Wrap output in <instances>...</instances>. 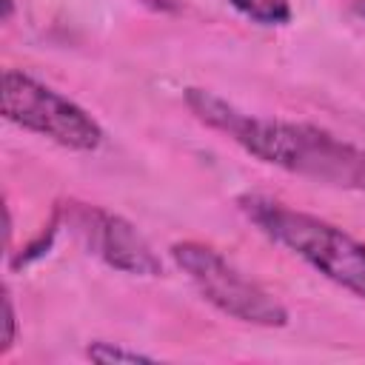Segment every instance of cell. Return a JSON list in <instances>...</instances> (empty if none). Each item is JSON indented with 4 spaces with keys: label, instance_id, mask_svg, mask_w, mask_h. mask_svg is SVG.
Returning a JSON list of instances; mask_svg holds the SVG:
<instances>
[{
    "label": "cell",
    "instance_id": "30bf717a",
    "mask_svg": "<svg viewBox=\"0 0 365 365\" xmlns=\"http://www.w3.org/2000/svg\"><path fill=\"white\" fill-rule=\"evenodd\" d=\"M3 6H6V11H3V20H9V17H11V9H14V0H3Z\"/></svg>",
    "mask_w": 365,
    "mask_h": 365
},
{
    "label": "cell",
    "instance_id": "8992f818",
    "mask_svg": "<svg viewBox=\"0 0 365 365\" xmlns=\"http://www.w3.org/2000/svg\"><path fill=\"white\" fill-rule=\"evenodd\" d=\"M242 17L259 26H285L291 20V0H228Z\"/></svg>",
    "mask_w": 365,
    "mask_h": 365
},
{
    "label": "cell",
    "instance_id": "9c48e42d",
    "mask_svg": "<svg viewBox=\"0 0 365 365\" xmlns=\"http://www.w3.org/2000/svg\"><path fill=\"white\" fill-rule=\"evenodd\" d=\"M14 334H17V317H14V302L11 294L3 291V336H0V354H9L14 345Z\"/></svg>",
    "mask_w": 365,
    "mask_h": 365
},
{
    "label": "cell",
    "instance_id": "ba28073f",
    "mask_svg": "<svg viewBox=\"0 0 365 365\" xmlns=\"http://www.w3.org/2000/svg\"><path fill=\"white\" fill-rule=\"evenodd\" d=\"M86 356L91 362H100V365H111V362L114 365H120V362H125V365L154 362V356H148V354H140V351H131V348H123V345H111V342H103V339L91 342L86 348Z\"/></svg>",
    "mask_w": 365,
    "mask_h": 365
},
{
    "label": "cell",
    "instance_id": "8fae6325",
    "mask_svg": "<svg viewBox=\"0 0 365 365\" xmlns=\"http://www.w3.org/2000/svg\"><path fill=\"white\" fill-rule=\"evenodd\" d=\"M354 11H356L359 17H365V0H354Z\"/></svg>",
    "mask_w": 365,
    "mask_h": 365
},
{
    "label": "cell",
    "instance_id": "52a82bcc",
    "mask_svg": "<svg viewBox=\"0 0 365 365\" xmlns=\"http://www.w3.org/2000/svg\"><path fill=\"white\" fill-rule=\"evenodd\" d=\"M60 225H63V211H60V205H54V211H51L48 222L43 225V231H40L29 245H23V248L11 257V268H26V265H31L34 259L46 257L48 248H51V242H54V237H57V231H60Z\"/></svg>",
    "mask_w": 365,
    "mask_h": 365
},
{
    "label": "cell",
    "instance_id": "6da1fadb",
    "mask_svg": "<svg viewBox=\"0 0 365 365\" xmlns=\"http://www.w3.org/2000/svg\"><path fill=\"white\" fill-rule=\"evenodd\" d=\"M182 97L202 125L231 137L251 157L322 185L365 194V148L311 123L245 114L208 88L191 86Z\"/></svg>",
    "mask_w": 365,
    "mask_h": 365
},
{
    "label": "cell",
    "instance_id": "277c9868",
    "mask_svg": "<svg viewBox=\"0 0 365 365\" xmlns=\"http://www.w3.org/2000/svg\"><path fill=\"white\" fill-rule=\"evenodd\" d=\"M3 117L31 134L48 137L51 143L71 151H94L103 143L100 123L66 94L34 80L26 71L6 68L0 91Z\"/></svg>",
    "mask_w": 365,
    "mask_h": 365
},
{
    "label": "cell",
    "instance_id": "7a4b0ae2",
    "mask_svg": "<svg viewBox=\"0 0 365 365\" xmlns=\"http://www.w3.org/2000/svg\"><path fill=\"white\" fill-rule=\"evenodd\" d=\"M237 205L271 242L308 262L325 279L365 299V242L328 220L288 208L285 202L262 194H242Z\"/></svg>",
    "mask_w": 365,
    "mask_h": 365
},
{
    "label": "cell",
    "instance_id": "3957f363",
    "mask_svg": "<svg viewBox=\"0 0 365 365\" xmlns=\"http://www.w3.org/2000/svg\"><path fill=\"white\" fill-rule=\"evenodd\" d=\"M171 259L194 282L200 297L220 314L259 328H282L288 322L285 305L259 282L245 277L237 265H231L217 248L185 240L171 245Z\"/></svg>",
    "mask_w": 365,
    "mask_h": 365
},
{
    "label": "cell",
    "instance_id": "5b68a950",
    "mask_svg": "<svg viewBox=\"0 0 365 365\" xmlns=\"http://www.w3.org/2000/svg\"><path fill=\"white\" fill-rule=\"evenodd\" d=\"M60 211H63V222L71 228L77 242L88 254H94L106 265H111L114 271H123L131 277H160L163 274L160 257L125 217L111 214L100 205L77 202V200H68L66 205H60Z\"/></svg>",
    "mask_w": 365,
    "mask_h": 365
}]
</instances>
